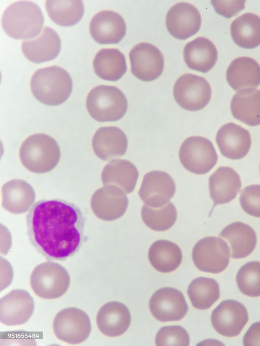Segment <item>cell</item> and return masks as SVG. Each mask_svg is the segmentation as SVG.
Returning <instances> with one entry per match:
<instances>
[{"label": "cell", "mask_w": 260, "mask_h": 346, "mask_svg": "<svg viewBox=\"0 0 260 346\" xmlns=\"http://www.w3.org/2000/svg\"><path fill=\"white\" fill-rule=\"evenodd\" d=\"M26 221L30 243L49 261H65L82 246L85 218L72 202L57 198L39 200Z\"/></svg>", "instance_id": "obj_1"}, {"label": "cell", "mask_w": 260, "mask_h": 346, "mask_svg": "<svg viewBox=\"0 0 260 346\" xmlns=\"http://www.w3.org/2000/svg\"><path fill=\"white\" fill-rule=\"evenodd\" d=\"M44 22L40 7L29 1H19L11 4L4 11L2 19L5 32L17 40H30L38 37Z\"/></svg>", "instance_id": "obj_2"}, {"label": "cell", "mask_w": 260, "mask_h": 346, "mask_svg": "<svg viewBox=\"0 0 260 346\" xmlns=\"http://www.w3.org/2000/svg\"><path fill=\"white\" fill-rule=\"evenodd\" d=\"M73 82L63 68L53 65L38 70L30 80V89L40 102L48 106L64 102L70 96Z\"/></svg>", "instance_id": "obj_3"}, {"label": "cell", "mask_w": 260, "mask_h": 346, "mask_svg": "<svg viewBox=\"0 0 260 346\" xmlns=\"http://www.w3.org/2000/svg\"><path fill=\"white\" fill-rule=\"evenodd\" d=\"M23 165L31 172L43 174L55 167L60 158V151L56 141L44 133L28 136L22 143L19 151Z\"/></svg>", "instance_id": "obj_4"}, {"label": "cell", "mask_w": 260, "mask_h": 346, "mask_svg": "<svg viewBox=\"0 0 260 346\" xmlns=\"http://www.w3.org/2000/svg\"><path fill=\"white\" fill-rule=\"evenodd\" d=\"M87 110L98 122H114L125 114L128 104L123 93L113 86L99 85L92 89L86 98Z\"/></svg>", "instance_id": "obj_5"}, {"label": "cell", "mask_w": 260, "mask_h": 346, "mask_svg": "<svg viewBox=\"0 0 260 346\" xmlns=\"http://www.w3.org/2000/svg\"><path fill=\"white\" fill-rule=\"evenodd\" d=\"M70 284V277L67 269L60 264L49 261L37 265L30 278L34 293L46 299L62 296L68 291Z\"/></svg>", "instance_id": "obj_6"}, {"label": "cell", "mask_w": 260, "mask_h": 346, "mask_svg": "<svg viewBox=\"0 0 260 346\" xmlns=\"http://www.w3.org/2000/svg\"><path fill=\"white\" fill-rule=\"evenodd\" d=\"M179 157L186 170L197 175L208 173L218 160L212 142L199 136H190L184 141L179 149Z\"/></svg>", "instance_id": "obj_7"}, {"label": "cell", "mask_w": 260, "mask_h": 346, "mask_svg": "<svg viewBox=\"0 0 260 346\" xmlns=\"http://www.w3.org/2000/svg\"><path fill=\"white\" fill-rule=\"evenodd\" d=\"M231 251L222 238L208 236L199 240L193 247L192 258L201 271L212 273L223 271L229 265Z\"/></svg>", "instance_id": "obj_8"}, {"label": "cell", "mask_w": 260, "mask_h": 346, "mask_svg": "<svg viewBox=\"0 0 260 346\" xmlns=\"http://www.w3.org/2000/svg\"><path fill=\"white\" fill-rule=\"evenodd\" d=\"M53 328L56 337L66 343L79 344L87 339L91 331L88 315L76 307H67L55 316Z\"/></svg>", "instance_id": "obj_9"}, {"label": "cell", "mask_w": 260, "mask_h": 346, "mask_svg": "<svg viewBox=\"0 0 260 346\" xmlns=\"http://www.w3.org/2000/svg\"><path fill=\"white\" fill-rule=\"evenodd\" d=\"M175 101L182 108L197 111L204 108L211 97V89L203 77L185 74L176 81L173 88Z\"/></svg>", "instance_id": "obj_10"}, {"label": "cell", "mask_w": 260, "mask_h": 346, "mask_svg": "<svg viewBox=\"0 0 260 346\" xmlns=\"http://www.w3.org/2000/svg\"><path fill=\"white\" fill-rule=\"evenodd\" d=\"M129 57L132 74L141 81H153L163 72L164 56L160 50L152 44H138L131 50Z\"/></svg>", "instance_id": "obj_11"}, {"label": "cell", "mask_w": 260, "mask_h": 346, "mask_svg": "<svg viewBox=\"0 0 260 346\" xmlns=\"http://www.w3.org/2000/svg\"><path fill=\"white\" fill-rule=\"evenodd\" d=\"M128 200L123 190L114 185H108L92 194L90 206L94 215L107 221L115 220L125 213Z\"/></svg>", "instance_id": "obj_12"}, {"label": "cell", "mask_w": 260, "mask_h": 346, "mask_svg": "<svg viewBox=\"0 0 260 346\" xmlns=\"http://www.w3.org/2000/svg\"><path fill=\"white\" fill-rule=\"evenodd\" d=\"M211 323L220 334L234 337L240 334L248 320L246 307L235 300L222 301L212 312Z\"/></svg>", "instance_id": "obj_13"}, {"label": "cell", "mask_w": 260, "mask_h": 346, "mask_svg": "<svg viewBox=\"0 0 260 346\" xmlns=\"http://www.w3.org/2000/svg\"><path fill=\"white\" fill-rule=\"evenodd\" d=\"M149 305L152 315L160 322L179 321L185 316L188 308L183 294L171 287L155 291Z\"/></svg>", "instance_id": "obj_14"}, {"label": "cell", "mask_w": 260, "mask_h": 346, "mask_svg": "<svg viewBox=\"0 0 260 346\" xmlns=\"http://www.w3.org/2000/svg\"><path fill=\"white\" fill-rule=\"evenodd\" d=\"M175 191V182L168 173L153 170L144 175L138 194L145 204L159 208L169 202Z\"/></svg>", "instance_id": "obj_15"}, {"label": "cell", "mask_w": 260, "mask_h": 346, "mask_svg": "<svg viewBox=\"0 0 260 346\" xmlns=\"http://www.w3.org/2000/svg\"><path fill=\"white\" fill-rule=\"evenodd\" d=\"M35 302L26 290L14 289L0 299V321L6 326L26 323L33 314Z\"/></svg>", "instance_id": "obj_16"}, {"label": "cell", "mask_w": 260, "mask_h": 346, "mask_svg": "<svg viewBox=\"0 0 260 346\" xmlns=\"http://www.w3.org/2000/svg\"><path fill=\"white\" fill-rule=\"evenodd\" d=\"M166 23L168 30L173 37L185 40L199 30L201 17L198 9L191 4L179 3L168 12Z\"/></svg>", "instance_id": "obj_17"}, {"label": "cell", "mask_w": 260, "mask_h": 346, "mask_svg": "<svg viewBox=\"0 0 260 346\" xmlns=\"http://www.w3.org/2000/svg\"><path fill=\"white\" fill-rule=\"evenodd\" d=\"M216 142L221 154L232 160L244 157L249 152L251 145L249 131L231 122L219 128L216 135Z\"/></svg>", "instance_id": "obj_18"}, {"label": "cell", "mask_w": 260, "mask_h": 346, "mask_svg": "<svg viewBox=\"0 0 260 346\" xmlns=\"http://www.w3.org/2000/svg\"><path fill=\"white\" fill-rule=\"evenodd\" d=\"M126 30L123 18L118 13L110 10L96 14L89 25L91 37L101 44L118 43L125 36Z\"/></svg>", "instance_id": "obj_19"}, {"label": "cell", "mask_w": 260, "mask_h": 346, "mask_svg": "<svg viewBox=\"0 0 260 346\" xmlns=\"http://www.w3.org/2000/svg\"><path fill=\"white\" fill-rule=\"evenodd\" d=\"M128 146L124 132L115 126L102 127L94 133L92 146L95 154L104 161H109L124 155Z\"/></svg>", "instance_id": "obj_20"}, {"label": "cell", "mask_w": 260, "mask_h": 346, "mask_svg": "<svg viewBox=\"0 0 260 346\" xmlns=\"http://www.w3.org/2000/svg\"><path fill=\"white\" fill-rule=\"evenodd\" d=\"M61 49V40L57 32L48 26H45L36 38L23 41L22 51L26 58L34 63L52 60L58 55Z\"/></svg>", "instance_id": "obj_21"}, {"label": "cell", "mask_w": 260, "mask_h": 346, "mask_svg": "<svg viewBox=\"0 0 260 346\" xmlns=\"http://www.w3.org/2000/svg\"><path fill=\"white\" fill-rule=\"evenodd\" d=\"M242 186L239 174L228 166L218 167L209 177L210 196L214 207L230 202L235 199Z\"/></svg>", "instance_id": "obj_22"}, {"label": "cell", "mask_w": 260, "mask_h": 346, "mask_svg": "<svg viewBox=\"0 0 260 346\" xmlns=\"http://www.w3.org/2000/svg\"><path fill=\"white\" fill-rule=\"evenodd\" d=\"M96 322L100 331L104 335L115 337L122 335L128 328L131 313L123 303L114 301L104 304L99 309Z\"/></svg>", "instance_id": "obj_23"}, {"label": "cell", "mask_w": 260, "mask_h": 346, "mask_svg": "<svg viewBox=\"0 0 260 346\" xmlns=\"http://www.w3.org/2000/svg\"><path fill=\"white\" fill-rule=\"evenodd\" d=\"M226 78L235 91L254 89L260 85V65L250 57H238L228 67Z\"/></svg>", "instance_id": "obj_24"}, {"label": "cell", "mask_w": 260, "mask_h": 346, "mask_svg": "<svg viewBox=\"0 0 260 346\" xmlns=\"http://www.w3.org/2000/svg\"><path fill=\"white\" fill-rule=\"evenodd\" d=\"M2 206L9 212L20 214L28 211L36 199L32 186L26 181L13 179L2 187Z\"/></svg>", "instance_id": "obj_25"}, {"label": "cell", "mask_w": 260, "mask_h": 346, "mask_svg": "<svg viewBox=\"0 0 260 346\" xmlns=\"http://www.w3.org/2000/svg\"><path fill=\"white\" fill-rule=\"evenodd\" d=\"M219 236L230 246L231 256L241 259L249 255L256 245V235L249 225L241 222L232 223L223 229Z\"/></svg>", "instance_id": "obj_26"}, {"label": "cell", "mask_w": 260, "mask_h": 346, "mask_svg": "<svg viewBox=\"0 0 260 346\" xmlns=\"http://www.w3.org/2000/svg\"><path fill=\"white\" fill-rule=\"evenodd\" d=\"M183 57L189 68L205 73L214 66L218 52L210 40L204 37H198L185 46Z\"/></svg>", "instance_id": "obj_27"}, {"label": "cell", "mask_w": 260, "mask_h": 346, "mask_svg": "<svg viewBox=\"0 0 260 346\" xmlns=\"http://www.w3.org/2000/svg\"><path fill=\"white\" fill-rule=\"evenodd\" d=\"M233 116L251 126L260 125V90H241L233 96L231 102Z\"/></svg>", "instance_id": "obj_28"}, {"label": "cell", "mask_w": 260, "mask_h": 346, "mask_svg": "<svg viewBox=\"0 0 260 346\" xmlns=\"http://www.w3.org/2000/svg\"><path fill=\"white\" fill-rule=\"evenodd\" d=\"M139 177L135 165L129 161L114 159L107 164L102 172L104 185H114L122 189L126 193L132 192Z\"/></svg>", "instance_id": "obj_29"}, {"label": "cell", "mask_w": 260, "mask_h": 346, "mask_svg": "<svg viewBox=\"0 0 260 346\" xmlns=\"http://www.w3.org/2000/svg\"><path fill=\"white\" fill-rule=\"evenodd\" d=\"M231 34L234 43L244 49L254 48L260 45V17L245 13L231 24Z\"/></svg>", "instance_id": "obj_30"}, {"label": "cell", "mask_w": 260, "mask_h": 346, "mask_svg": "<svg viewBox=\"0 0 260 346\" xmlns=\"http://www.w3.org/2000/svg\"><path fill=\"white\" fill-rule=\"evenodd\" d=\"M95 74L101 79L116 81L125 73V57L117 49H102L95 55L93 61Z\"/></svg>", "instance_id": "obj_31"}, {"label": "cell", "mask_w": 260, "mask_h": 346, "mask_svg": "<svg viewBox=\"0 0 260 346\" xmlns=\"http://www.w3.org/2000/svg\"><path fill=\"white\" fill-rule=\"evenodd\" d=\"M151 265L157 271L167 273L176 269L182 262V254L176 244L160 239L154 242L148 251Z\"/></svg>", "instance_id": "obj_32"}, {"label": "cell", "mask_w": 260, "mask_h": 346, "mask_svg": "<svg viewBox=\"0 0 260 346\" xmlns=\"http://www.w3.org/2000/svg\"><path fill=\"white\" fill-rule=\"evenodd\" d=\"M45 7L50 19L62 26L76 24L84 14V4L80 0H48Z\"/></svg>", "instance_id": "obj_33"}, {"label": "cell", "mask_w": 260, "mask_h": 346, "mask_svg": "<svg viewBox=\"0 0 260 346\" xmlns=\"http://www.w3.org/2000/svg\"><path fill=\"white\" fill-rule=\"evenodd\" d=\"M187 292L193 306L199 309L209 308L220 296L219 286L216 281L202 276L190 283Z\"/></svg>", "instance_id": "obj_34"}, {"label": "cell", "mask_w": 260, "mask_h": 346, "mask_svg": "<svg viewBox=\"0 0 260 346\" xmlns=\"http://www.w3.org/2000/svg\"><path fill=\"white\" fill-rule=\"evenodd\" d=\"M175 206L171 202L159 208H153L144 204L141 217L144 224L152 230L163 231L171 228L177 219Z\"/></svg>", "instance_id": "obj_35"}, {"label": "cell", "mask_w": 260, "mask_h": 346, "mask_svg": "<svg viewBox=\"0 0 260 346\" xmlns=\"http://www.w3.org/2000/svg\"><path fill=\"white\" fill-rule=\"evenodd\" d=\"M240 291L250 297L260 296V262L250 261L243 265L236 275Z\"/></svg>", "instance_id": "obj_36"}, {"label": "cell", "mask_w": 260, "mask_h": 346, "mask_svg": "<svg viewBox=\"0 0 260 346\" xmlns=\"http://www.w3.org/2000/svg\"><path fill=\"white\" fill-rule=\"evenodd\" d=\"M189 337L186 330L179 325L161 327L155 336L156 345H182L189 344Z\"/></svg>", "instance_id": "obj_37"}, {"label": "cell", "mask_w": 260, "mask_h": 346, "mask_svg": "<svg viewBox=\"0 0 260 346\" xmlns=\"http://www.w3.org/2000/svg\"><path fill=\"white\" fill-rule=\"evenodd\" d=\"M240 203L247 214L260 218V185H251L243 188L240 193Z\"/></svg>", "instance_id": "obj_38"}, {"label": "cell", "mask_w": 260, "mask_h": 346, "mask_svg": "<svg viewBox=\"0 0 260 346\" xmlns=\"http://www.w3.org/2000/svg\"><path fill=\"white\" fill-rule=\"evenodd\" d=\"M245 1H212L211 4L219 15L230 18L244 9Z\"/></svg>", "instance_id": "obj_39"}, {"label": "cell", "mask_w": 260, "mask_h": 346, "mask_svg": "<svg viewBox=\"0 0 260 346\" xmlns=\"http://www.w3.org/2000/svg\"><path fill=\"white\" fill-rule=\"evenodd\" d=\"M245 346H260V322L253 323L243 337Z\"/></svg>", "instance_id": "obj_40"}, {"label": "cell", "mask_w": 260, "mask_h": 346, "mask_svg": "<svg viewBox=\"0 0 260 346\" xmlns=\"http://www.w3.org/2000/svg\"><path fill=\"white\" fill-rule=\"evenodd\" d=\"M259 171H260V164H259Z\"/></svg>", "instance_id": "obj_41"}]
</instances>
